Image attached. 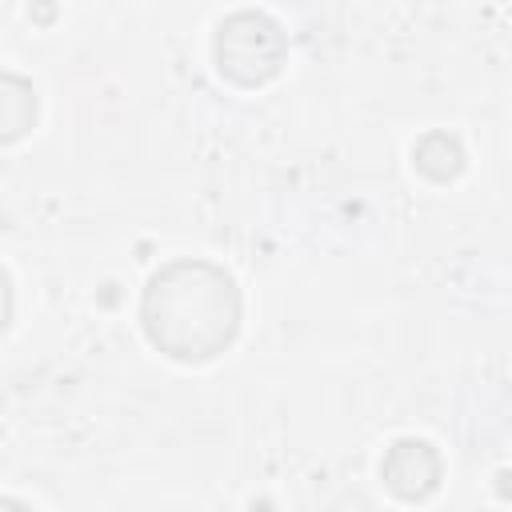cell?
Segmentation results:
<instances>
[{
	"instance_id": "obj_1",
	"label": "cell",
	"mask_w": 512,
	"mask_h": 512,
	"mask_svg": "<svg viewBox=\"0 0 512 512\" xmlns=\"http://www.w3.org/2000/svg\"><path fill=\"white\" fill-rule=\"evenodd\" d=\"M140 324L152 348H160L168 360H216L240 332V288L212 260H168L144 288Z\"/></svg>"
},
{
	"instance_id": "obj_4",
	"label": "cell",
	"mask_w": 512,
	"mask_h": 512,
	"mask_svg": "<svg viewBox=\"0 0 512 512\" xmlns=\"http://www.w3.org/2000/svg\"><path fill=\"white\" fill-rule=\"evenodd\" d=\"M36 124V88L16 72H0V144H16Z\"/></svg>"
},
{
	"instance_id": "obj_2",
	"label": "cell",
	"mask_w": 512,
	"mask_h": 512,
	"mask_svg": "<svg viewBox=\"0 0 512 512\" xmlns=\"http://www.w3.org/2000/svg\"><path fill=\"white\" fill-rule=\"evenodd\" d=\"M288 56L284 28L268 12H232L216 28V68L240 88H260L280 76Z\"/></svg>"
},
{
	"instance_id": "obj_5",
	"label": "cell",
	"mask_w": 512,
	"mask_h": 512,
	"mask_svg": "<svg viewBox=\"0 0 512 512\" xmlns=\"http://www.w3.org/2000/svg\"><path fill=\"white\" fill-rule=\"evenodd\" d=\"M412 160L416 168L428 176V180H452L460 168H464V148L444 136V132H428L416 148H412Z\"/></svg>"
},
{
	"instance_id": "obj_6",
	"label": "cell",
	"mask_w": 512,
	"mask_h": 512,
	"mask_svg": "<svg viewBox=\"0 0 512 512\" xmlns=\"http://www.w3.org/2000/svg\"><path fill=\"white\" fill-rule=\"evenodd\" d=\"M8 320H12V280H8V272L0 268V336H4Z\"/></svg>"
},
{
	"instance_id": "obj_3",
	"label": "cell",
	"mask_w": 512,
	"mask_h": 512,
	"mask_svg": "<svg viewBox=\"0 0 512 512\" xmlns=\"http://www.w3.org/2000/svg\"><path fill=\"white\" fill-rule=\"evenodd\" d=\"M380 476H384L392 496H400V500H428L440 488V452L428 440L404 436V440H396L384 452Z\"/></svg>"
}]
</instances>
